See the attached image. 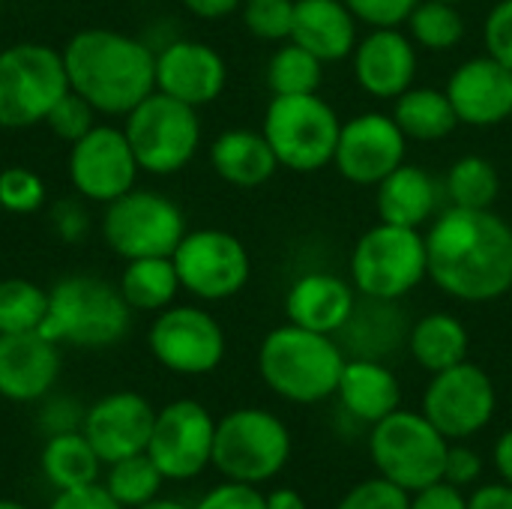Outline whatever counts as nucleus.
<instances>
[{
    "instance_id": "obj_1",
    "label": "nucleus",
    "mask_w": 512,
    "mask_h": 509,
    "mask_svg": "<svg viewBox=\"0 0 512 509\" xmlns=\"http://www.w3.org/2000/svg\"><path fill=\"white\" fill-rule=\"evenodd\" d=\"M429 279L453 300L492 303L512 291V225L495 210L447 207L426 231Z\"/></svg>"
},
{
    "instance_id": "obj_2",
    "label": "nucleus",
    "mask_w": 512,
    "mask_h": 509,
    "mask_svg": "<svg viewBox=\"0 0 512 509\" xmlns=\"http://www.w3.org/2000/svg\"><path fill=\"white\" fill-rule=\"evenodd\" d=\"M69 90L99 117H126L156 90V51L138 36L111 27H84L60 48Z\"/></svg>"
},
{
    "instance_id": "obj_3",
    "label": "nucleus",
    "mask_w": 512,
    "mask_h": 509,
    "mask_svg": "<svg viewBox=\"0 0 512 509\" xmlns=\"http://www.w3.org/2000/svg\"><path fill=\"white\" fill-rule=\"evenodd\" d=\"M345 369L342 345L297 324H282L261 339L258 372L261 381L285 402L315 405L336 396L339 375Z\"/></svg>"
},
{
    "instance_id": "obj_4",
    "label": "nucleus",
    "mask_w": 512,
    "mask_h": 509,
    "mask_svg": "<svg viewBox=\"0 0 512 509\" xmlns=\"http://www.w3.org/2000/svg\"><path fill=\"white\" fill-rule=\"evenodd\" d=\"M132 324V309L120 288L102 276L72 273L48 288V312L39 333L57 345L111 348Z\"/></svg>"
},
{
    "instance_id": "obj_5",
    "label": "nucleus",
    "mask_w": 512,
    "mask_h": 509,
    "mask_svg": "<svg viewBox=\"0 0 512 509\" xmlns=\"http://www.w3.org/2000/svg\"><path fill=\"white\" fill-rule=\"evenodd\" d=\"M429 279L426 234L378 222L360 234L351 252V285L375 303H396Z\"/></svg>"
},
{
    "instance_id": "obj_6",
    "label": "nucleus",
    "mask_w": 512,
    "mask_h": 509,
    "mask_svg": "<svg viewBox=\"0 0 512 509\" xmlns=\"http://www.w3.org/2000/svg\"><path fill=\"white\" fill-rule=\"evenodd\" d=\"M69 93L63 51L15 42L0 51V129H33Z\"/></svg>"
},
{
    "instance_id": "obj_7",
    "label": "nucleus",
    "mask_w": 512,
    "mask_h": 509,
    "mask_svg": "<svg viewBox=\"0 0 512 509\" xmlns=\"http://www.w3.org/2000/svg\"><path fill=\"white\" fill-rule=\"evenodd\" d=\"M339 129L342 120L321 93L273 96L261 120V132L279 165L297 174H315L324 165H333Z\"/></svg>"
},
{
    "instance_id": "obj_8",
    "label": "nucleus",
    "mask_w": 512,
    "mask_h": 509,
    "mask_svg": "<svg viewBox=\"0 0 512 509\" xmlns=\"http://www.w3.org/2000/svg\"><path fill=\"white\" fill-rule=\"evenodd\" d=\"M450 441L426 420L420 411L396 408L372 426L369 453L378 468V477L396 483L408 495L444 480Z\"/></svg>"
},
{
    "instance_id": "obj_9",
    "label": "nucleus",
    "mask_w": 512,
    "mask_h": 509,
    "mask_svg": "<svg viewBox=\"0 0 512 509\" xmlns=\"http://www.w3.org/2000/svg\"><path fill=\"white\" fill-rule=\"evenodd\" d=\"M291 459L288 426L264 408H237L216 420L213 468L234 483H267Z\"/></svg>"
},
{
    "instance_id": "obj_10",
    "label": "nucleus",
    "mask_w": 512,
    "mask_h": 509,
    "mask_svg": "<svg viewBox=\"0 0 512 509\" xmlns=\"http://www.w3.org/2000/svg\"><path fill=\"white\" fill-rule=\"evenodd\" d=\"M123 132L141 171L171 177L183 171L201 147L198 108L153 90L123 117Z\"/></svg>"
},
{
    "instance_id": "obj_11",
    "label": "nucleus",
    "mask_w": 512,
    "mask_h": 509,
    "mask_svg": "<svg viewBox=\"0 0 512 509\" xmlns=\"http://www.w3.org/2000/svg\"><path fill=\"white\" fill-rule=\"evenodd\" d=\"M102 240L123 261L132 258H168L186 237V216L177 201L156 189H129L117 201L105 204Z\"/></svg>"
},
{
    "instance_id": "obj_12",
    "label": "nucleus",
    "mask_w": 512,
    "mask_h": 509,
    "mask_svg": "<svg viewBox=\"0 0 512 509\" xmlns=\"http://www.w3.org/2000/svg\"><path fill=\"white\" fill-rule=\"evenodd\" d=\"M171 261L177 267L183 291L204 303L231 300L252 279V258L246 243L222 228L186 231Z\"/></svg>"
},
{
    "instance_id": "obj_13",
    "label": "nucleus",
    "mask_w": 512,
    "mask_h": 509,
    "mask_svg": "<svg viewBox=\"0 0 512 509\" xmlns=\"http://www.w3.org/2000/svg\"><path fill=\"white\" fill-rule=\"evenodd\" d=\"M66 174L75 195L105 207L138 186L141 165L123 126L96 123L84 138L69 144Z\"/></svg>"
},
{
    "instance_id": "obj_14",
    "label": "nucleus",
    "mask_w": 512,
    "mask_h": 509,
    "mask_svg": "<svg viewBox=\"0 0 512 509\" xmlns=\"http://www.w3.org/2000/svg\"><path fill=\"white\" fill-rule=\"evenodd\" d=\"M153 360L174 375H210L225 360V330L201 306H168L147 330Z\"/></svg>"
},
{
    "instance_id": "obj_15",
    "label": "nucleus",
    "mask_w": 512,
    "mask_h": 509,
    "mask_svg": "<svg viewBox=\"0 0 512 509\" xmlns=\"http://www.w3.org/2000/svg\"><path fill=\"white\" fill-rule=\"evenodd\" d=\"M495 408V384L489 372L471 360L435 372L423 393V414L447 441H465L483 432L492 423Z\"/></svg>"
},
{
    "instance_id": "obj_16",
    "label": "nucleus",
    "mask_w": 512,
    "mask_h": 509,
    "mask_svg": "<svg viewBox=\"0 0 512 509\" xmlns=\"http://www.w3.org/2000/svg\"><path fill=\"white\" fill-rule=\"evenodd\" d=\"M216 420L195 399H177L156 411L147 456L165 480H195L213 465Z\"/></svg>"
},
{
    "instance_id": "obj_17",
    "label": "nucleus",
    "mask_w": 512,
    "mask_h": 509,
    "mask_svg": "<svg viewBox=\"0 0 512 509\" xmlns=\"http://www.w3.org/2000/svg\"><path fill=\"white\" fill-rule=\"evenodd\" d=\"M408 138L384 111H363L342 123L333 165L342 180L354 186H378L405 162Z\"/></svg>"
},
{
    "instance_id": "obj_18",
    "label": "nucleus",
    "mask_w": 512,
    "mask_h": 509,
    "mask_svg": "<svg viewBox=\"0 0 512 509\" xmlns=\"http://www.w3.org/2000/svg\"><path fill=\"white\" fill-rule=\"evenodd\" d=\"M156 423V408L135 390H114L96 399L84 411L81 432L96 456L111 465L138 453H147Z\"/></svg>"
},
{
    "instance_id": "obj_19",
    "label": "nucleus",
    "mask_w": 512,
    "mask_h": 509,
    "mask_svg": "<svg viewBox=\"0 0 512 509\" xmlns=\"http://www.w3.org/2000/svg\"><path fill=\"white\" fill-rule=\"evenodd\" d=\"M228 84L225 57L198 39H171L156 51V90L192 108H204L222 96Z\"/></svg>"
},
{
    "instance_id": "obj_20",
    "label": "nucleus",
    "mask_w": 512,
    "mask_h": 509,
    "mask_svg": "<svg viewBox=\"0 0 512 509\" xmlns=\"http://www.w3.org/2000/svg\"><path fill=\"white\" fill-rule=\"evenodd\" d=\"M444 90L465 126L489 129L512 117V69L489 54L459 63Z\"/></svg>"
},
{
    "instance_id": "obj_21",
    "label": "nucleus",
    "mask_w": 512,
    "mask_h": 509,
    "mask_svg": "<svg viewBox=\"0 0 512 509\" xmlns=\"http://www.w3.org/2000/svg\"><path fill=\"white\" fill-rule=\"evenodd\" d=\"M417 45L399 27H372L351 54L354 81L375 99H396L417 78Z\"/></svg>"
},
{
    "instance_id": "obj_22",
    "label": "nucleus",
    "mask_w": 512,
    "mask_h": 509,
    "mask_svg": "<svg viewBox=\"0 0 512 509\" xmlns=\"http://www.w3.org/2000/svg\"><path fill=\"white\" fill-rule=\"evenodd\" d=\"M60 378V345L33 333L0 336V396L15 405L42 402Z\"/></svg>"
},
{
    "instance_id": "obj_23",
    "label": "nucleus",
    "mask_w": 512,
    "mask_h": 509,
    "mask_svg": "<svg viewBox=\"0 0 512 509\" xmlns=\"http://www.w3.org/2000/svg\"><path fill=\"white\" fill-rule=\"evenodd\" d=\"M357 312V288L327 270H309L297 276L285 294V315L291 324L336 336Z\"/></svg>"
},
{
    "instance_id": "obj_24",
    "label": "nucleus",
    "mask_w": 512,
    "mask_h": 509,
    "mask_svg": "<svg viewBox=\"0 0 512 509\" xmlns=\"http://www.w3.org/2000/svg\"><path fill=\"white\" fill-rule=\"evenodd\" d=\"M375 189H378V195H375L378 222L423 231L441 213V192L444 189L420 165L402 162Z\"/></svg>"
},
{
    "instance_id": "obj_25",
    "label": "nucleus",
    "mask_w": 512,
    "mask_h": 509,
    "mask_svg": "<svg viewBox=\"0 0 512 509\" xmlns=\"http://www.w3.org/2000/svg\"><path fill=\"white\" fill-rule=\"evenodd\" d=\"M357 18L345 0H294L291 42L324 63L348 60L357 48Z\"/></svg>"
},
{
    "instance_id": "obj_26",
    "label": "nucleus",
    "mask_w": 512,
    "mask_h": 509,
    "mask_svg": "<svg viewBox=\"0 0 512 509\" xmlns=\"http://www.w3.org/2000/svg\"><path fill=\"white\" fill-rule=\"evenodd\" d=\"M336 396L342 408L360 423H378L402 405V387L390 366L378 363L375 357H354L345 360L339 375Z\"/></svg>"
},
{
    "instance_id": "obj_27",
    "label": "nucleus",
    "mask_w": 512,
    "mask_h": 509,
    "mask_svg": "<svg viewBox=\"0 0 512 509\" xmlns=\"http://www.w3.org/2000/svg\"><path fill=\"white\" fill-rule=\"evenodd\" d=\"M210 165L219 180L237 189H255L273 180L282 168L264 132L255 129H225L210 144Z\"/></svg>"
},
{
    "instance_id": "obj_28",
    "label": "nucleus",
    "mask_w": 512,
    "mask_h": 509,
    "mask_svg": "<svg viewBox=\"0 0 512 509\" xmlns=\"http://www.w3.org/2000/svg\"><path fill=\"white\" fill-rule=\"evenodd\" d=\"M39 468H42V477L51 483L54 492H69V489L99 483L105 462L96 456V450L90 447L84 432L75 429V432L51 435L45 441L42 456H39Z\"/></svg>"
},
{
    "instance_id": "obj_29",
    "label": "nucleus",
    "mask_w": 512,
    "mask_h": 509,
    "mask_svg": "<svg viewBox=\"0 0 512 509\" xmlns=\"http://www.w3.org/2000/svg\"><path fill=\"white\" fill-rule=\"evenodd\" d=\"M393 120L405 132L408 141H444L456 132L459 117L447 96V90L438 87H408L402 96L393 99Z\"/></svg>"
},
{
    "instance_id": "obj_30",
    "label": "nucleus",
    "mask_w": 512,
    "mask_h": 509,
    "mask_svg": "<svg viewBox=\"0 0 512 509\" xmlns=\"http://www.w3.org/2000/svg\"><path fill=\"white\" fill-rule=\"evenodd\" d=\"M408 348L411 357L426 369V372H444L462 360H468L471 336L468 327L450 315V312H429L423 315L411 333H408Z\"/></svg>"
},
{
    "instance_id": "obj_31",
    "label": "nucleus",
    "mask_w": 512,
    "mask_h": 509,
    "mask_svg": "<svg viewBox=\"0 0 512 509\" xmlns=\"http://www.w3.org/2000/svg\"><path fill=\"white\" fill-rule=\"evenodd\" d=\"M117 288L132 312H153V315L174 306L177 294L183 291L171 255L126 261V267L117 279Z\"/></svg>"
},
{
    "instance_id": "obj_32",
    "label": "nucleus",
    "mask_w": 512,
    "mask_h": 509,
    "mask_svg": "<svg viewBox=\"0 0 512 509\" xmlns=\"http://www.w3.org/2000/svg\"><path fill=\"white\" fill-rule=\"evenodd\" d=\"M444 195L450 207L468 210H492L501 195V174L492 159L468 153L459 156L444 177Z\"/></svg>"
},
{
    "instance_id": "obj_33",
    "label": "nucleus",
    "mask_w": 512,
    "mask_h": 509,
    "mask_svg": "<svg viewBox=\"0 0 512 509\" xmlns=\"http://www.w3.org/2000/svg\"><path fill=\"white\" fill-rule=\"evenodd\" d=\"M324 60L297 42H282L267 63V87L273 96H303L318 93L324 84Z\"/></svg>"
},
{
    "instance_id": "obj_34",
    "label": "nucleus",
    "mask_w": 512,
    "mask_h": 509,
    "mask_svg": "<svg viewBox=\"0 0 512 509\" xmlns=\"http://www.w3.org/2000/svg\"><path fill=\"white\" fill-rule=\"evenodd\" d=\"M405 27L414 45L426 51H453L468 33L459 3H444V0H420L408 15Z\"/></svg>"
},
{
    "instance_id": "obj_35",
    "label": "nucleus",
    "mask_w": 512,
    "mask_h": 509,
    "mask_svg": "<svg viewBox=\"0 0 512 509\" xmlns=\"http://www.w3.org/2000/svg\"><path fill=\"white\" fill-rule=\"evenodd\" d=\"M105 492L120 504L123 509H135L147 501H153L159 492H162V471L156 468V462L147 456V453H138V456H129V459H120V462H111L105 465Z\"/></svg>"
},
{
    "instance_id": "obj_36",
    "label": "nucleus",
    "mask_w": 512,
    "mask_h": 509,
    "mask_svg": "<svg viewBox=\"0 0 512 509\" xmlns=\"http://www.w3.org/2000/svg\"><path fill=\"white\" fill-rule=\"evenodd\" d=\"M48 312V291L30 279L0 282V336L33 333L42 327Z\"/></svg>"
},
{
    "instance_id": "obj_37",
    "label": "nucleus",
    "mask_w": 512,
    "mask_h": 509,
    "mask_svg": "<svg viewBox=\"0 0 512 509\" xmlns=\"http://www.w3.org/2000/svg\"><path fill=\"white\" fill-rule=\"evenodd\" d=\"M45 180L24 165H12L0 171V207L6 213H36L45 204Z\"/></svg>"
},
{
    "instance_id": "obj_38",
    "label": "nucleus",
    "mask_w": 512,
    "mask_h": 509,
    "mask_svg": "<svg viewBox=\"0 0 512 509\" xmlns=\"http://www.w3.org/2000/svg\"><path fill=\"white\" fill-rule=\"evenodd\" d=\"M243 24L264 42H288L294 27V0H246Z\"/></svg>"
},
{
    "instance_id": "obj_39",
    "label": "nucleus",
    "mask_w": 512,
    "mask_h": 509,
    "mask_svg": "<svg viewBox=\"0 0 512 509\" xmlns=\"http://www.w3.org/2000/svg\"><path fill=\"white\" fill-rule=\"evenodd\" d=\"M96 117H99L96 108H93L84 96H78L75 90H69V93L60 96V102L48 111L45 126H48L60 141L75 144L78 138H84V135L99 123Z\"/></svg>"
},
{
    "instance_id": "obj_40",
    "label": "nucleus",
    "mask_w": 512,
    "mask_h": 509,
    "mask_svg": "<svg viewBox=\"0 0 512 509\" xmlns=\"http://www.w3.org/2000/svg\"><path fill=\"white\" fill-rule=\"evenodd\" d=\"M411 507V495L405 489H399L396 483L375 477V480H363L360 486H354L336 509H408Z\"/></svg>"
},
{
    "instance_id": "obj_41",
    "label": "nucleus",
    "mask_w": 512,
    "mask_h": 509,
    "mask_svg": "<svg viewBox=\"0 0 512 509\" xmlns=\"http://www.w3.org/2000/svg\"><path fill=\"white\" fill-rule=\"evenodd\" d=\"M486 54L512 69V0H498L483 21Z\"/></svg>"
},
{
    "instance_id": "obj_42",
    "label": "nucleus",
    "mask_w": 512,
    "mask_h": 509,
    "mask_svg": "<svg viewBox=\"0 0 512 509\" xmlns=\"http://www.w3.org/2000/svg\"><path fill=\"white\" fill-rule=\"evenodd\" d=\"M420 0H345L357 21L369 27H402Z\"/></svg>"
},
{
    "instance_id": "obj_43",
    "label": "nucleus",
    "mask_w": 512,
    "mask_h": 509,
    "mask_svg": "<svg viewBox=\"0 0 512 509\" xmlns=\"http://www.w3.org/2000/svg\"><path fill=\"white\" fill-rule=\"evenodd\" d=\"M51 228L54 234L69 243V246H78L84 243V237L90 234V213H87V204L84 198H63L51 207Z\"/></svg>"
},
{
    "instance_id": "obj_44",
    "label": "nucleus",
    "mask_w": 512,
    "mask_h": 509,
    "mask_svg": "<svg viewBox=\"0 0 512 509\" xmlns=\"http://www.w3.org/2000/svg\"><path fill=\"white\" fill-rule=\"evenodd\" d=\"M192 509H267L264 495L249 483L225 480L222 486H213Z\"/></svg>"
},
{
    "instance_id": "obj_45",
    "label": "nucleus",
    "mask_w": 512,
    "mask_h": 509,
    "mask_svg": "<svg viewBox=\"0 0 512 509\" xmlns=\"http://www.w3.org/2000/svg\"><path fill=\"white\" fill-rule=\"evenodd\" d=\"M42 402H45V405H42V411H39V426H42V432H48V438H51V435H60V432H75V429H81L84 411H87V408H81L75 399H66V396H54V399H51V393H48Z\"/></svg>"
},
{
    "instance_id": "obj_46",
    "label": "nucleus",
    "mask_w": 512,
    "mask_h": 509,
    "mask_svg": "<svg viewBox=\"0 0 512 509\" xmlns=\"http://www.w3.org/2000/svg\"><path fill=\"white\" fill-rule=\"evenodd\" d=\"M48 509H123L102 483L93 486H81V489H69V492H57Z\"/></svg>"
},
{
    "instance_id": "obj_47",
    "label": "nucleus",
    "mask_w": 512,
    "mask_h": 509,
    "mask_svg": "<svg viewBox=\"0 0 512 509\" xmlns=\"http://www.w3.org/2000/svg\"><path fill=\"white\" fill-rule=\"evenodd\" d=\"M483 474V459L471 447H450L444 462V480L453 486H471Z\"/></svg>"
},
{
    "instance_id": "obj_48",
    "label": "nucleus",
    "mask_w": 512,
    "mask_h": 509,
    "mask_svg": "<svg viewBox=\"0 0 512 509\" xmlns=\"http://www.w3.org/2000/svg\"><path fill=\"white\" fill-rule=\"evenodd\" d=\"M408 509H468V498L462 495L459 486H453L447 480H438V483L414 492Z\"/></svg>"
},
{
    "instance_id": "obj_49",
    "label": "nucleus",
    "mask_w": 512,
    "mask_h": 509,
    "mask_svg": "<svg viewBox=\"0 0 512 509\" xmlns=\"http://www.w3.org/2000/svg\"><path fill=\"white\" fill-rule=\"evenodd\" d=\"M468 509H512V486L510 483H492L477 489L468 498Z\"/></svg>"
},
{
    "instance_id": "obj_50",
    "label": "nucleus",
    "mask_w": 512,
    "mask_h": 509,
    "mask_svg": "<svg viewBox=\"0 0 512 509\" xmlns=\"http://www.w3.org/2000/svg\"><path fill=\"white\" fill-rule=\"evenodd\" d=\"M186 12H192L195 18H204V21H216V18H225V15H234L246 0H180Z\"/></svg>"
},
{
    "instance_id": "obj_51",
    "label": "nucleus",
    "mask_w": 512,
    "mask_h": 509,
    "mask_svg": "<svg viewBox=\"0 0 512 509\" xmlns=\"http://www.w3.org/2000/svg\"><path fill=\"white\" fill-rule=\"evenodd\" d=\"M495 468H498L501 480L512 486V429H507L495 444Z\"/></svg>"
},
{
    "instance_id": "obj_52",
    "label": "nucleus",
    "mask_w": 512,
    "mask_h": 509,
    "mask_svg": "<svg viewBox=\"0 0 512 509\" xmlns=\"http://www.w3.org/2000/svg\"><path fill=\"white\" fill-rule=\"evenodd\" d=\"M264 507L267 509H306V501L300 492L294 489H273L270 495H264Z\"/></svg>"
},
{
    "instance_id": "obj_53",
    "label": "nucleus",
    "mask_w": 512,
    "mask_h": 509,
    "mask_svg": "<svg viewBox=\"0 0 512 509\" xmlns=\"http://www.w3.org/2000/svg\"><path fill=\"white\" fill-rule=\"evenodd\" d=\"M135 509H192L186 507L183 501H174V498H162V495H156L153 501H147V504H141V507Z\"/></svg>"
},
{
    "instance_id": "obj_54",
    "label": "nucleus",
    "mask_w": 512,
    "mask_h": 509,
    "mask_svg": "<svg viewBox=\"0 0 512 509\" xmlns=\"http://www.w3.org/2000/svg\"><path fill=\"white\" fill-rule=\"evenodd\" d=\"M0 509H30L27 504L21 501H9V498H0Z\"/></svg>"
},
{
    "instance_id": "obj_55",
    "label": "nucleus",
    "mask_w": 512,
    "mask_h": 509,
    "mask_svg": "<svg viewBox=\"0 0 512 509\" xmlns=\"http://www.w3.org/2000/svg\"><path fill=\"white\" fill-rule=\"evenodd\" d=\"M444 3H465V0H444Z\"/></svg>"
}]
</instances>
